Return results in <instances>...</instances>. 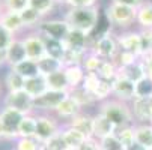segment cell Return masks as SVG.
<instances>
[{
    "label": "cell",
    "mask_w": 152,
    "mask_h": 150,
    "mask_svg": "<svg viewBox=\"0 0 152 150\" xmlns=\"http://www.w3.org/2000/svg\"><path fill=\"white\" fill-rule=\"evenodd\" d=\"M0 101H2V84H0Z\"/></svg>",
    "instance_id": "56"
},
{
    "label": "cell",
    "mask_w": 152,
    "mask_h": 150,
    "mask_svg": "<svg viewBox=\"0 0 152 150\" xmlns=\"http://www.w3.org/2000/svg\"><path fill=\"white\" fill-rule=\"evenodd\" d=\"M151 33H152V29H151Z\"/></svg>",
    "instance_id": "62"
},
{
    "label": "cell",
    "mask_w": 152,
    "mask_h": 150,
    "mask_svg": "<svg viewBox=\"0 0 152 150\" xmlns=\"http://www.w3.org/2000/svg\"><path fill=\"white\" fill-rule=\"evenodd\" d=\"M113 92V86L112 81H105V80H99L96 89L94 90V98L95 101H104L110 96V93Z\"/></svg>",
    "instance_id": "37"
},
{
    "label": "cell",
    "mask_w": 152,
    "mask_h": 150,
    "mask_svg": "<svg viewBox=\"0 0 152 150\" xmlns=\"http://www.w3.org/2000/svg\"><path fill=\"white\" fill-rule=\"evenodd\" d=\"M81 63H83L84 69L88 71V72H98V69H99V66H101L102 60H101L98 56H95V54L92 53V54H89V56H84Z\"/></svg>",
    "instance_id": "42"
},
{
    "label": "cell",
    "mask_w": 152,
    "mask_h": 150,
    "mask_svg": "<svg viewBox=\"0 0 152 150\" xmlns=\"http://www.w3.org/2000/svg\"><path fill=\"white\" fill-rule=\"evenodd\" d=\"M136 89V96L134 98H151L152 96V80L145 77L134 86Z\"/></svg>",
    "instance_id": "38"
},
{
    "label": "cell",
    "mask_w": 152,
    "mask_h": 150,
    "mask_svg": "<svg viewBox=\"0 0 152 150\" xmlns=\"http://www.w3.org/2000/svg\"><path fill=\"white\" fill-rule=\"evenodd\" d=\"M133 114L140 122H152L151 98H134L133 99Z\"/></svg>",
    "instance_id": "16"
},
{
    "label": "cell",
    "mask_w": 152,
    "mask_h": 150,
    "mask_svg": "<svg viewBox=\"0 0 152 150\" xmlns=\"http://www.w3.org/2000/svg\"><path fill=\"white\" fill-rule=\"evenodd\" d=\"M36 135V114H27L18 126V138H35Z\"/></svg>",
    "instance_id": "25"
},
{
    "label": "cell",
    "mask_w": 152,
    "mask_h": 150,
    "mask_svg": "<svg viewBox=\"0 0 152 150\" xmlns=\"http://www.w3.org/2000/svg\"><path fill=\"white\" fill-rule=\"evenodd\" d=\"M21 15V20H23V24H24V29H36L38 27V24L41 23L42 20V15L38 12V11H35L33 8H26L23 12L20 14Z\"/></svg>",
    "instance_id": "33"
},
{
    "label": "cell",
    "mask_w": 152,
    "mask_h": 150,
    "mask_svg": "<svg viewBox=\"0 0 152 150\" xmlns=\"http://www.w3.org/2000/svg\"><path fill=\"white\" fill-rule=\"evenodd\" d=\"M66 3L71 8H94L96 0H68Z\"/></svg>",
    "instance_id": "49"
},
{
    "label": "cell",
    "mask_w": 152,
    "mask_h": 150,
    "mask_svg": "<svg viewBox=\"0 0 152 150\" xmlns=\"http://www.w3.org/2000/svg\"><path fill=\"white\" fill-rule=\"evenodd\" d=\"M36 65H38V71H39V75L41 77H47V75H51L57 71H62L63 68V63L57 59H53L50 56H44V57H41L38 62H36Z\"/></svg>",
    "instance_id": "18"
},
{
    "label": "cell",
    "mask_w": 152,
    "mask_h": 150,
    "mask_svg": "<svg viewBox=\"0 0 152 150\" xmlns=\"http://www.w3.org/2000/svg\"><path fill=\"white\" fill-rule=\"evenodd\" d=\"M96 74L99 75L101 80H105V81H113L118 77L116 66H115L113 62H102Z\"/></svg>",
    "instance_id": "36"
},
{
    "label": "cell",
    "mask_w": 152,
    "mask_h": 150,
    "mask_svg": "<svg viewBox=\"0 0 152 150\" xmlns=\"http://www.w3.org/2000/svg\"><path fill=\"white\" fill-rule=\"evenodd\" d=\"M118 56V63L121 65V68H125V66H129L133 65V63H136V54L133 53H128V51H121Z\"/></svg>",
    "instance_id": "46"
},
{
    "label": "cell",
    "mask_w": 152,
    "mask_h": 150,
    "mask_svg": "<svg viewBox=\"0 0 152 150\" xmlns=\"http://www.w3.org/2000/svg\"><path fill=\"white\" fill-rule=\"evenodd\" d=\"M80 107L75 104V101L74 99H71L69 96H66L65 98L59 105H57V108L54 110L56 111V114L59 116V117H62V119H72V117H75L77 114H80Z\"/></svg>",
    "instance_id": "21"
},
{
    "label": "cell",
    "mask_w": 152,
    "mask_h": 150,
    "mask_svg": "<svg viewBox=\"0 0 152 150\" xmlns=\"http://www.w3.org/2000/svg\"><path fill=\"white\" fill-rule=\"evenodd\" d=\"M77 150H101V146H99V141L96 138L91 137V138H86V141Z\"/></svg>",
    "instance_id": "48"
},
{
    "label": "cell",
    "mask_w": 152,
    "mask_h": 150,
    "mask_svg": "<svg viewBox=\"0 0 152 150\" xmlns=\"http://www.w3.org/2000/svg\"><path fill=\"white\" fill-rule=\"evenodd\" d=\"M12 150H15V149H12Z\"/></svg>",
    "instance_id": "63"
},
{
    "label": "cell",
    "mask_w": 152,
    "mask_h": 150,
    "mask_svg": "<svg viewBox=\"0 0 152 150\" xmlns=\"http://www.w3.org/2000/svg\"><path fill=\"white\" fill-rule=\"evenodd\" d=\"M94 54L99 59H112L118 54V42L110 36L105 35L99 38L94 44Z\"/></svg>",
    "instance_id": "12"
},
{
    "label": "cell",
    "mask_w": 152,
    "mask_h": 150,
    "mask_svg": "<svg viewBox=\"0 0 152 150\" xmlns=\"http://www.w3.org/2000/svg\"><path fill=\"white\" fill-rule=\"evenodd\" d=\"M5 57H6V65L9 68H15L17 65H20L21 62L27 60L26 48H24L23 41L18 39V38H14L12 42L9 44V47L5 51Z\"/></svg>",
    "instance_id": "10"
},
{
    "label": "cell",
    "mask_w": 152,
    "mask_h": 150,
    "mask_svg": "<svg viewBox=\"0 0 152 150\" xmlns=\"http://www.w3.org/2000/svg\"><path fill=\"white\" fill-rule=\"evenodd\" d=\"M56 2H65V3H66V2H68V0H56Z\"/></svg>",
    "instance_id": "57"
},
{
    "label": "cell",
    "mask_w": 152,
    "mask_h": 150,
    "mask_svg": "<svg viewBox=\"0 0 152 150\" xmlns=\"http://www.w3.org/2000/svg\"><path fill=\"white\" fill-rule=\"evenodd\" d=\"M14 69L15 72H18L23 78L29 80V78H33V77H38L39 75V71H38V65H36V62L33 60H24V62H21L20 65H17L15 68H11Z\"/></svg>",
    "instance_id": "32"
},
{
    "label": "cell",
    "mask_w": 152,
    "mask_h": 150,
    "mask_svg": "<svg viewBox=\"0 0 152 150\" xmlns=\"http://www.w3.org/2000/svg\"><path fill=\"white\" fill-rule=\"evenodd\" d=\"M68 96L75 101V104L80 107V108H81V107H84V105H91L95 101L94 95L91 92H88L86 89H83L81 86L74 87V89H69L68 90Z\"/></svg>",
    "instance_id": "29"
},
{
    "label": "cell",
    "mask_w": 152,
    "mask_h": 150,
    "mask_svg": "<svg viewBox=\"0 0 152 150\" xmlns=\"http://www.w3.org/2000/svg\"><path fill=\"white\" fill-rule=\"evenodd\" d=\"M99 113L110 120L115 125L116 129L128 126L129 122H131V119H133L131 111H129L126 107L122 102H119V101H108V102L102 104Z\"/></svg>",
    "instance_id": "3"
},
{
    "label": "cell",
    "mask_w": 152,
    "mask_h": 150,
    "mask_svg": "<svg viewBox=\"0 0 152 150\" xmlns=\"http://www.w3.org/2000/svg\"><path fill=\"white\" fill-rule=\"evenodd\" d=\"M38 33L44 38L65 41L66 35L69 33V26L65 20H42L36 27Z\"/></svg>",
    "instance_id": "5"
},
{
    "label": "cell",
    "mask_w": 152,
    "mask_h": 150,
    "mask_svg": "<svg viewBox=\"0 0 152 150\" xmlns=\"http://www.w3.org/2000/svg\"><path fill=\"white\" fill-rule=\"evenodd\" d=\"M23 44L26 48V56L29 60L38 62L41 57L45 56V41L39 33H30L27 36H24Z\"/></svg>",
    "instance_id": "7"
},
{
    "label": "cell",
    "mask_w": 152,
    "mask_h": 150,
    "mask_svg": "<svg viewBox=\"0 0 152 150\" xmlns=\"http://www.w3.org/2000/svg\"><path fill=\"white\" fill-rule=\"evenodd\" d=\"M63 72H65V77H66V81H68L69 89L78 87L80 83H83L84 72H83V69H81V66H80V65L66 66V68L63 69Z\"/></svg>",
    "instance_id": "31"
},
{
    "label": "cell",
    "mask_w": 152,
    "mask_h": 150,
    "mask_svg": "<svg viewBox=\"0 0 152 150\" xmlns=\"http://www.w3.org/2000/svg\"><path fill=\"white\" fill-rule=\"evenodd\" d=\"M128 150H146V149H145L143 146H140V144H137V143H134V144H133L131 147H129Z\"/></svg>",
    "instance_id": "53"
},
{
    "label": "cell",
    "mask_w": 152,
    "mask_h": 150,
    "mask_svg": "<svg viewBox=\"0 0 152 150\" xmlns=\"http://www.w3.org/2000/svg\"><path fill=\"white\" fill-rule=\"evenodd\" d=\"M24 90L35 99L38 96H41L42 93H45L48 90L47 87V83H45V78L44 77H33V78H29L26 80V84H24Z\"/></svg>",
    "instance_id": "24"
},
{
    "label": "cell",
    "mask_w": 152,
    "mask_h": 150,
    "mask_svg": "<svg viewBox=\"0 0 152 150\" xmlns=\"http://www.w3.org/2000/svg\"><path fill=\"white\" fill-rule=\"evenodd\" d=\"M115 132H116L115 125L108 120L105 116L98 113L94 117V138L102 140V138H105L108 135H113Z\"/></svg>",
    "instance_id": "14"
},
{
    "label": "cell",
    "mask_w": 152,
    "mask_h": 150,
    "mask_svg": "<svg viewBox=\"0 0 152 150\" xmlns=\"http://www.w3.org/2000/svg\"><path fill=\"white\" fill-rule=\"evenodd\" d=\"M119 45L122 51H128L139 56L140 54V33L129 32V33L122 35L119 38Z\"/></svg>",
    "instance_id": "19"
},
{
    "label": "cell",
    "mask_w": 152,
    "mask_h": 150,
    "mask_svg": "<svg viewBox=\"0 0 152 150\" xmlns=\"http://www.w3.org/2000/svg\"><path fill=\"white\" fill-rule=\"evenodd\" d=\"M60 135H62V138H63V141H65V144L68 146V149H78L84 141H86V135H83L80 131H77V129H74V128H68V129H65L63 132H60Z\"/></svg>",
    "instance_id": "26"
},
{
    "label": "cell",
    "mask_w": 152,
    "mask_h": 150,
    "mask_svg": "<svg viewBox=\"0 0 152 150\" xmlns=\"http://www.w3.org/2000/svg\"><path fill=\"white\" fill-rule=\"evenodd\" d=\"M5 11H12L21 14L26 8H29V0H2Z\"/></svg>",
    "instance_id": "41"
},
{
    "label": "cell",
    "mask_w": 152,
    "mask_h": 150,
    "mask_svg": "<svg viewBox=\"0 0 152 150\" xmlns=\"http://www.w3.org/2000/svg\"><path fill=\"white\" fill-rule=\"evenodd\" d=\"M113 3H121V5H125V6H129V8H134V9H139L146 0H112Z\"/></svg>",
    "instance_id": "50"
},
{
    "label": "cell",
    "mask_w": 152,
    "mask_h": 150,
    "mask_svg": "<svg viewBox=\"0 0 152 150\" xmlns=\"http://www.w3.org/2000/svg\"><path fill=\"white\" fill-rule=\"evenodd\" d=\"M99 146H101V150H125L122 143L116 137V134L108 135V137L99 140Z\"/></svg>",
    "instance_id": "39"
},
{
    "label": "cell",
    "mask_w": 152,
    "mask_h": 150,
    "mask_svg": "<svg viewBox=\"0 0 152 150\" xmlns=\"http://www.w3.org/2000/svg\"><path fill=\"white\" fill-rule=\"evenodd\" d=\"M3 107H8V108H14L17 111H20L21 114H33L35 111V105H33V98L26 92H14V93H6L2 99Z\"/></svg>",
    "instance_id": "4"
},
{
    "label": "cell",
    "mask_w": 152,
    "mask_h": 150,
    "mask_svg": "<svg viewBox=\"0 0 152 150\" xmlns=\"http://www.w3.org/2000/svg\"><path fill=\"white\" fill-rule=\"evenodd\" d=\"M56 3H57L56 0H29V6L33 8L35 11H38L42 15V18L47 17L54 9Z\"/></svg>",
    "instance_id": "35"
},
{
    "label": "cell",
    "mask_w": 152,
    "mask_h": 150,
    "mask_svg": "<svg viewBox=\"0 0 152 150\" xmlns=\"http://www.w3.org/2000/svg\"><path fill=\"white\" fill-rule=\"evenodd\" d=\"M151 150H152V149H151Z\"/></svg>",
    "instance_id": "64"
},
{
    "label": "cell",
    "mask_w": 152,
    "mask_h": 150,
    "mask_svg": "<svg viewBox=\"0 0 152 150\" xmlns=\"http://www.w3.org/2000/svg\"><path fill=\"white\" fill-rule=\"evenodd\" d=\"M44 78H45L48 90H54V92H68L69 90V86H68V81H66V77H65L63 71H57Z\"/></svg>",
    "instance_id": "23"
},
{
    "label": "cell",
    "mask_w": 152,
    "mask_h": 150,
    "mask_svg": "<svg viewBox=\"0 0 152 150\" xmlns=\"http://www.w3.org/2000/svg\"><path fill=\"white\" fill-rule=\"evenodd\" d=\"M136 143L143 146L146 150L152 149V125H140L134 128Z\"/></svg>",
    "instance_id": "27"
},
{
    "label": "cell",
    "mask_w": 152,
    "mask_h": 150,
    "mask_svg": "<svg viewBox=\"0 0 152 150\" xmlns=\"http://www.w3.org/2000/svg\"><path fill=\"white\" fill-rule=\"evenodd\" d=\"M112 86H113V93L118 96L119 101H133L134 96H136V89H134V83L126 80L125 77L119 75L112 81Z\"/></svg>",
    "instance_id": "11"
},
{
    "label": "cell",
    "mask_w": 152,
    "mask_h": 150,
    "mask_svg": "<svg viewBox=\"0 0 152 150\" xmlns=\"http://www.w3.org/2000/svg\"><path fill=\"white\" fill-rule=\"evenodd\" d=\"M6 65V57H5V51H0V68Z\"/></svg>",
    "instance_id": "52"
},
{
    "label": "cell",
    "mask_w": 152,
    "mask_h": 150,
    "mask_svg": "<svg viewBox=\"0 0 152 150\" xmlns=\"http://www.w3.org/2000/svg\"><path fill=\"white\" fill-rule=\"evenodd\" d=\"M65 21L68 23L69 29L80 30L86 35H91L99 21V12L95 6L94 8H71L65 15Z\"/></svg>",
    "instance_id": "1"
},
{
    "label": "cell",
    "mask_w": 152,
    "mask_h": 150,
    "mask_svg": "<svg viewBox=\"0 0 152 150\" xmlns=\"http://www.w3.org/2000/svg\"><path fill=\"white\" fill-rule=\"evenodd\" d=\"M68 96V92H54V90H47L41 96L33 99L35 110L41 111H54L57 105Z\"/></svg>",
    "instance_id": "8"
},
{
    "label": "cell",
    "mask_w": 152,
    "mask_h": 150,
    "mask_svg": "<svg viewBox=\"0 0 152 150\" xmlns=\"http://www.w3.org/2000/svg\"><path fill=\"white\" fill-rule=\"evenodd\" d=\"M152 51V33L151 30H145L140 33V54L148 56Z\"/></svg>",
    "instance_id": "45"
},
{
    "label": "cell",
    "mask_w": 152,
    "mask_h": 150,
    "mask_svg": "<svg viewBox=\"0 0 152 150\" xmlns=\"http://www.w3.org/2000/svg\"><path fill=\"white\" fill-rule=\"evenodd\" d=\"M118 74L136 84L146 77V66H145V63H133L129 66L121 68V72H118Z\"/></svg>",
    "instance_id": "22"
},
{
    "label": "cell",
    "mask_w": 152,
    "mask_h": 150,
    "mask_svg": "<svg viewBox=\"0 0 152 150\" xmlns=\"http://www.w3.org/2000/svg\"><path fill=\"white\" fill-rule=\"evenodd\" d=\"M151 110H152V96H151Z\"/></svg>",
    "instance_id": "59"
},
{
    "label": "cell",
    "mask_w": 152,
    "mask_h": 150,
    "mask_svg": "<svg viewBox=\"0 0 152 150\" xmlns=\"http://www.w3.org/2000/svg\"><path fill=\"white\" fill-rule=\"evenodd\" d=\"M116 137L119 138V141L122 143L124 149L128 150L134 143H136V137H134V128H129V126H125V128H119L116 129Z\"/></svg>",
    "instance_id": "34"
},
{
    "label": "cell",
    "mask_w": 152,
    "mask_h": 150,
    "mask_svg": "<svg viewBox=\"0 0 152 150\" xmlns=\"http://www.w3.org/2000/svg\"><path fill=\"white\" fill-rule=\"evenodd\" d=\"M68 150H75V149H68Z\"/></svg>",
    "instance_id": "61"
},
{
    "label": "cell",
    "mask_w": 152,
    "mask_h": 150,
    "mask_svg": "<svg viewBox=\"0 0 152 150\" xmlns=\"http://www.w3.org/2000/svg\"><path fill=\"white\" fill-rule=\"evenodd\" d=\"M0 140H6V134H5V129H3L2 123H0Z\"/></svg>",
    "instance_id": "54"
},
{
    "label": "cell",
    "mask_w": 152,
    "mask_h": 150,
    "mask_svg": "<svg viewBox=\"0 0 152 150\" xmlns=\"http://www.w3.org/2000/svg\"><path fill=\"white\" fill-rule=\"evenodd\" d=\"M24 114H21L20 111L14 110V108H8L3 107L0 108V123H2L5 134H6V140H17L18 138V126L23 120Z\"/></svg>",
    "instance_id": "6"
},
{
    "label": "cell",
    "mask_w": 152,
    "mask_h": 150,
    "mask_svg": "<svg viewBox=\"0 0 152 150\" xmlns=\"http://www.w3.org/2000/svg\"><path fill=\"white\" fill-rule=\"evenodd\" d=\"M63 44H65V48L86 54V50H88V35L80 30L69 29V33L65 38Z\"/></svg>",
    "instance_id": "13"
},
{
    "label": "cell",
    "mask_w": 152,
    "mask_h": 150,
    "mask_svg": "<svg viewBox=\"0 0 152 150\" xmlns=\"http://www.w3.org/2000/svg\"><path fill=\"white\" fill-rule=\"evenodd\" d=\"M105 18L108 20V23L112 26H118V27H128L131 26L136 21V15H137V9L129 8L121 3H113L110 2L108 6L105 8Z\"/></svg>",
    "instance_id": "2"
},
{
    "label": "cell",
    "mask_w": 152,
    "mask_h": 150,
    "mask_svg": "<svg viewBox=\"0 0 152 150\" xmlns=\"http://www.w3.org/2000/svg\"><path fill=\"white\" fill-rule=\"evenodd\" d=\"M42 146H44L45 150H68V146L65 144V141H63L60 132H59L57 135L51 137L50 140H47Z\"/></svg>",
    "instance_id": "44"
},
{
    "label": "cell",
    "mask_w": 152,
    "mask_h": 150,
    "mask_svg": "<svg viewBox=\"0 0 152 150\" xmlns=\"http://www.w3.org/2000/svg\"><path fill=\"white\" fill-rule=\"evenodd\" d=\"M0 26L12 35L24 29L21 15L18 12H12V11H3V14L0 15Z\"/></svg>",
    "instance_id": "15"
},
{
    "label": "cell",
    "mask_w": 152,
    "mask_h": 150,
    "mask_svg": "<svg viewBox=\"0 0 152 150\" xmlns=\"http://www.w3.org/2000/svg\"><path fill=\"white\" fill-rule=\"evenodd\" d=\"M39 150H45V149H44V146H41V147H39Z\"/></svg>",
    "instance_id": "58"
},
{
    "label": "cell",
    "mask_w": 152,
    "mask_h": 150,
    "mask_svg": "<svg viewBox=\"0 0 152 150\" xmlns=\"http://www.w3.org/2000/svg\"><path fill=\"white\" fill-rule=\"evenodd\" d=\"M99 80L101 78H99V75L96 72H86L84 74V78H83V83H81V87L94 95V90L96 89Z\"/></svg>",
    "instance_id": "40"
},
{
    "label": "cell",
    "mask_w": 152,
    "mask_h": 150,
    "mask_svg": "<svg viewBox=\"0 0 152 150\" xmlns=\"http://www.w3.org/2000/svg\"><path fill=\"white\" fill-rule=\"evenodd\" d=\"M44 38V36H42ZM45 41V56H50L53 59H57V60H63V56H65V44L62 41H56V39H50V38H44Z\"/></svg>",
    "instance_id": "28"
},
{
    "label": "cell",
    "mask_w": 152,
    "mask_h": 150,
    "mask_svg": "<svg viewBox=\"0 0 152 150\" xmlns=\"http://www.w3.org/2000/svg\"><path fill=\"white\" fill-rule=\"evenodd\" d=\"M6 93H14V92H21L24 90V84H26V78H23L18 72H15L14 69L9 68V71L5 75L3 80Z\"/></svg>",
    "instance_id": "20"
},
{
    "label": "cell",
    "mask_w": 152,
    "mask_h": 150,
    "mask_svg": "<svg viewBox=\"0 0 152 150\" xmlns=\"http://www.w3.org/2000/svg\"><path fill=\"white\" fill-rule=\"evenodd\" d=\"M3 11H5V8H3V3H2V0H0V15L3 14Z\"/></svg>",
    "instance_id": "55"
},
{
    "label": "cell",
    "mask_w": 152,
    "mask_h": 150,
    "mask_svg": "<svg viewBox=\"0 0 152 150\" xmlns=\"http://www.w3.org/2000/svg\"><path fill=\"white\" fill-rule=\"evenodd\" d=\"M69 126L74 129L80 131L83 135H86L88 138L94 137V117L88 116V114H77L75 117L71 119Z\"/></svg>",
    "instance_id": "17"
},
{
    "label": "cell",
    "mask_w": 152,
    "mask_h": 150,
    "mask_svg": "<svg viewBox=\"0 0 152 150\" xmlns=\"http://www.w3.org/2000/svg\"><path fill=\"white\" fill-rule=\"evenodd\" d=\"M15 36L12 33H9L6 29H3L0 26V51H6V48L9 47V44L12 42Z\"/></svg>",
    "instance_id": "47"
},
{
    "label": "cell",
    "mask_w": 152,
    "mask_h": 150,
    "mask_svg": "<svg viewBox=\"0 0 152 150\" xmlns=\"http://www.w3.org/2000/svg\"><path fill=\"white\" fill-rule=\"evenodd\" d=\"M57 123L50 116H36V135L35 140H38L41 144H44L51 137L57 135Z\"/></svg>",
    "instance_id": "9"
},
{
    "label": "cell",
    "mask_w": 152,
    "mask_h": 150,
    "mask_svg": "<svg viewBox=\"0 0 152 150\" xmlns=\"http://www.w3.org/2000/svg\"><path fill=\"white\" fill-rule=\"evenodd\" d=\"M145 66H146V77L152 80V62L148 60V62L145 63Z\"/></svg>",
    "instance_id": "51"
},
{
    "label": "cell",
    "mask_w": 152,
    "mask_h": 150,
    "mask_svg": "<svg viewBox=\"0 0 152 150\" xmlns=\"http://www.w3.org/2000/svg\"><path fill=\"white\" fill-rule=\"evenodd\" d=\"M136 20L143 29H146V30L152 29V2H145L137 9Z\"/></svg>",
    "instance_id": "30"
},
{
    "label": "cell",
    "mask_w": 152,
    "mask_h": 150,
    "mask_svg": "<svg viewBox=\"0 0 152 150\" xmlns=\"http://www.w3.org/2000/svg\"><path fill=\"white\" fill-rule=\"evenodd\" d=\"M42 144L35 138H17L15 150H39Z\"/></svg>",
    "instance_id": "43"
},
{
    "label": "cell",
    "mask_w": 152,
    "mask_h": 150,
    "mask_svg": "<svg viewBox=\"0 0 152 150\" xmlns=\"http://www.w3.org/2000/svg\"><path fill=\"white\" fill-rule=\"evenodd\" d=\"M149 56H151V62H152V51H151V54H149Z\"/></svg>",
    "instance_id": "60"
}]
</instances>
